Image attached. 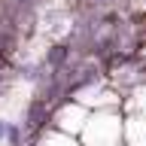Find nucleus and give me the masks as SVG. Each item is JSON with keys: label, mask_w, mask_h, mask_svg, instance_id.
Here are the masks:
<instances>
[{"label": "nucleus", "mask_w": 146, "mask_h": 146, "mask_svg": "<svg viewBox=\"0 0 146 146\" xmlns=\"http://www.w3.org/2000/svg\"><path fill=\"white\" fill-rule=\"evenodd\" d=\"M6 128H9V119H0V146H3V137H6Z\"/></svg>", "instance_id": "1"}]
</instances>
